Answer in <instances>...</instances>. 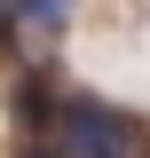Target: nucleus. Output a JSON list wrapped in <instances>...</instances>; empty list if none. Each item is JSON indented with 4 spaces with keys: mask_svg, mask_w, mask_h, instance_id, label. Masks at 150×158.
Segmentation results:
<instances>
[{
    "mask_svg": "<svg viewBox=\"0 0 150 158\" xmlns=\"http://www.w3.org/2000/svg\"><path fill=\"white\" fill-rule=\"evenodd\" d=\"M63 158H142L134 118L111 111V103H95V95H71L63 103Z\"/></svg>",
    "mask_w": 150,
    "mask_h": 158,
    "instance_id": "f257e3e1",
    "label": "nucleus"
},
{
    "mask_svg": "<svg viewBox=\"0 0 150 158\" xmlns=\"http://www.w3.org/2000/svg\"><path fill=\"white\" fill-rule=\"evenodd\" d=\"M71 8H79V0H8V16L40 24V32H63V24H71Z\"/></svg>",
    "mask_w": 150,
    "mask_h": 158,
    "instance_id": "f03ea898",
    "label": "nucleus"
},
{
    "mask_svg": "<svg viewBox=\"0 0 150 158\" xmlns=\"http://www.w3.org/2000/svg\"><path fill=\"white\" fill-rule=\"evenodd\" d=\"M0 8H8V0H0ZM0 40H8V16H0Z\"/></svg>",
    "mask_w": 150,
    "mask_h": 158,
    "instance_id": "7ed1b4c3",
    "label": "nucleus"
},
{
    "mask_svg": "<svg viewBox=\"0 0 150 158\" xmlns=\"http://www.w3.org/2000/svg\"><path fill=\"white\" fill-rule=\"evenodd\" d=\"M32 158H63V150H32Z\"/></svg>",
    "mask_w": 150,
    "mask_h": 158,
    "instance_id": "20e7f679",
    "label": "nucleus"
}]
</instances>
